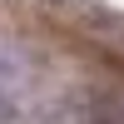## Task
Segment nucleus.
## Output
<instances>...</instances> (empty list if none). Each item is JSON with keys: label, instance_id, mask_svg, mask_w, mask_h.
I'll return each mask as SVG.
<instances>
[{"label": "nucleus", "instance_id": "nucleus-1", "mask_svg": "<svg viewBox=\"0 0 124 124\" xmlns=\"http://www.w3.org/2000/svg\"><path fill=\"white\" fill-rule=\"evenodd\" d=\"M15 119V99H10V89H0V124Z\"/></svg>", "mask_w": 124, "mask_h": 124}]
</instances>
